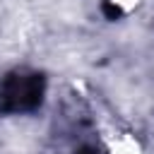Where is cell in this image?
I'll use <instances>...</instances> for the list:
<instances>
[{
	"label": "cell",
	"mask_w": 154,
	"mask_h": 154,
	"mask_svg": "<svg viewBox=\"0 0 154 154\" xmlns=\"http://www.w3.org/2000/svg\"><path fill=\"white\" fill-rule=\"evenodd\" d=\"M79 154H94V152H91V149H84V152H79Z\"/></svg>",
	"instance_id": "3"
},
{
	"label": "cell",
	"mask_w": 154,
	"mask_h": 154,
	"mask_svg": "<svg viewBox=\"0 0 154 154\" xmlns=\"http://www.w3.org/2000/svg\"><path fill=\"white\" fill-rule=\"evenodd\" d=\"M103 14H106L108 19H118V17L123 14V10H120L118 5H113V2H103Z\"/></svg>",
	"instance_id": "2"
},
{
	"label": "cell",
	"mask_w": 154,
	"mask_h": 154,
	"mask_svg": "<svg viewBox=\"0 0 154 154\" xmlns=\"http://www.w3.org/2000/svg\"><path fill=\"white\" fill-rule=\"evenodd\" d=\"M46 79L38 72H12L0 84V113H26L41 106Z\"/></svg>",
	"instance_id": "1"
}]
</instances>
